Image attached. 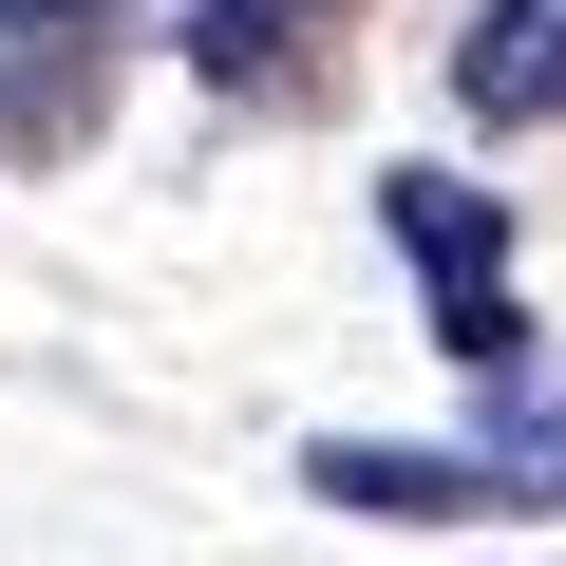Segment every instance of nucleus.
<instances>
[{
  "mask_svg": "<svg viewBox=\"0 0 566 566\" xmlns=\"http://www.w3.org/2000/svg\"><path fill=\"white\" fill-rule=\"evenodd\" d=\"M453 114H491V133H566V0H472Z\"/></svg>",
  "mask_w": 566,
  "mask_h": 566,
  "instance_id": "nucleus-4",
  "label": "nucleus"
},
{
  "mask_svg": "<svg viewBox=\"0 0 566 566\" xmlns=\"http://www.w3.org/2000/svg\"><path fill=\"white\" fill-rule=\"evenodd\" d=\"M340 20H359V0H189V76L245 95V114H283V95L340 57Z\"/></svg>",
  "mask_w": 566,
  "mask_h": 566,
  "instance_id": "nucleus-3",
  "label": "nucleus"
},
{
  "mask_svg": "<svg viewBox=\"0 0 566 566\" xmlns=\"http://www.w3.org/2000/svg\"><path fill=\"white\" fill-rule=\"evenodd\" d=\"M303 491L378 528H566V397H510L491 434H303Z\"/></svg>",
  "mask_w": 566,
  "mask_h": 566,
  "instance_id": "nucleus-1",
  "label": "nucleus"
},
{
  "mask_svg": "<svg viewBox=\"0 0 566 566\" xmlns=\"http://www.w3.org/2000/svg\"><path fill=\"white\" fill-rule=\"evenodd\" d=\"M378 227H397V245H416V283H434V340H453L472 378H528L510 208H491V189H453V170H378Z\"/></svg>",
  "mask_w": 566,
  "mask_h": 566,
  "instance_id": "nucleus-2",
  "label": "nucleus"
},
{
  "mask_svg": "<svg viewBox=\"0 0 566 566\" xmlns=\"http://www.w3.org/2000/svg\"><path fill=\"white\" fill-rule=\"evenodd\" d=\"M95 39H114V0H0V57H20V95H95Z\"/></svg>",
  "mask_w": 566,
  "mask_h": 566,
  "instance_id": "nucleus-5",
  "label": "nucleus"
}]
</instances>
